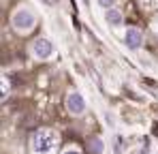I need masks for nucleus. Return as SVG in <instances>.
<instances>
[{"mask_svg": "<svg viewBox=\"0 0 158 154\" xmlns=\"http://www.w3.org/2000/svg\"><path fill=\"white\" fill-rule=\"evenodd\" d=\"M141 154H148V146H145V148H143V152H141Z\"/></svg>", "mask_w": 158, "mask_h": 154, "instance_id": "nucleus-13", "label": "nucleus"}, {"mask_svg": "<svg viewBox=\"0 0 158 154\" xmlns=\"http://www.w3.org/2000/svg\"><path fill=\"white\" fill-rule=\"evenodd\" d=\"M45 2H53V0H45Z\"/></svg>", "mask_w": 158, "mask_h": 154, "instance_id": "nucleus-14", "label": "nucleus"}, {"mask_svg": "<svg viewBox=\"0 0 158 154\" xmlns=\"http://www.w3.org/2000/svg\"><path fill=\"white\" fill-rule=\"evenodd\" d=\"M56 141H58V137H56L53 130L41 128L32 135V150L36 154H49L56 148Z\"/></svg>", "mask_w": 158, "mask_h": 154, "instance_id": "nucleus-1", "label": "nucleus"}, {"mask_svg": "<svg viewBox=\"0 0 158 154\" xmlns=\"http://www.w3.org/2000/svg\"><path fill=\"white\" fill-rule=\"evenodd\" d=\"M6 94H9V83H6V79H4V86H2V99H6Z\"/></svg>", "mask_w": 158, "mask_h": 154, "instance_id": "nucleus-10", "label": "nucleus"}, {"mask_svg": "<svg viewBox=\"0 0 158 154\" xmlns=\"http://www.w3.org/2000/svg\"><path fill=\"white\" fill-rule=\"evenodd\" d=\"M92 150H94L96 154H98L101 150H103V148H101V141H98V139H94V141H92Z\"/></svg>", "mask_w": 158, "mask_h": 154, "instance_id": "nucleus-8", "label": "nucleus"}, {"mask_svg": "<svg viewBox=\"0 0 158 154\" xmlns=\"http://www.w3.org/2000/svg\"><path fill=\"white\" fill-rule=\"evenodd\" d=\"M34 15L28 11V9H19L15 15H13V26L15 28H19V30H28V28H32L34 26Z\"/></svg>", "mask_w": 158, "mask_h": 154, "instance_id": "nucleus-2", "label": "nucleus"}, {"mask_svg": "<svg viewBox=\"0 0 158 154\" xmlns=\"http://www.w3.org/2000/svg\"><path fill=\"white\" fill-rule=\"evenodd\" d=\"M107 22L111 26H120L122 24V13L115 11V9H109V11H107Z\"/></svg>", "mask_w": 158, "mask_h": 154, "instance_id": "nucleus-6", "label": "nucleus"}, {"mask_svg": "<svg viewBox=\"0 0 158 154\" xmlns=\"http://www.w3.org/2000/svg\"><path fill=\"white\" fill-rule=\"evenodd\" d=\"M152 135H154V137H158V120H154V122H152Z\"/></svg>", "mask_w": 158, "mask_h": 154, "instance_id": "nucleus-9", "label": "nucleus"}, {"mask_svg": "<svg viewBox=\"0 0 158 154\" xmlns=\"http://www.w3.org/2000/svg\"><path fill=\"white\" fill-rule=\"evenodd\" d=\"M113 150H115V154L122 152V137H115V148Z\"/></svg>", "mask_w": 158, "mask_h": 154, "instance_id": "nucleus-7", "label": "nucleus"}, {"mask_svg": "<svg viewBox=\"0 0 158 154\" xmlns=\"http://www.w3.org/2000/svg\"><path fill=\"white\" fill-rule=\"evenodd\" d=\"M126 45L131 47V49H139L141 47V43H143V34L137 30V28H131L128 32H126Z\"/></svg>", "mask_w": 158, "mask_h": 154, "instance_id": "nucleus-5", "label": "nucleus"}, {"mask_svg": "<svg viewBox=\"0 0 158 154\" xmlns=\"http://www.w3.org/2000/svg\"><path fill=\"white\" fill-rule=\"evenodd\" d=\"M83 2H85V4H88V0H83Z\"/></svg>", "mask_w": 158, "mask_h": 154, "instance_id": "nucleus-15", "label": "nucleus"}, {"mask_svg": "<svg viewBox=\"0 0 158 154\" xmlns=\"http://www.w3.org/2000/svg\"><path fill=\"white\" fill-rule=\"evenodd\" d=\"M32 51H34L36 58H49L53 53V43L47 39H36L34 45H32Z\"/></svg>", "mask_w": 158, "mask_h": 154, "instance_id": "nucleus-3", "label": "nucleus"}, {"mask_svg": "<svg viewBox=\"0 0 158 154\" xmlns=\"http://www.w3.org/2000/svg\"><path fill=\"white\" fill-rule=\"evenodd\" d=\"M66 107H69V111L71 113H83V109H85V101H83V96L79 94V92H71L69 94V99H66Z\"/></svg>", "mask_w": 158, "mask_h": 154, "instance_id": "nucleus-4", "label": "nucleus"}, {"mask_svg": "<svg viewBox=\"0 0 158 154\" xmlns=\"http://www.w3.org/2000/svg\"><path fill=\"white\" fill-rule=\"evenodd\" d=\"M64 154H81V152H79V150H66Z\"/></svg>", "mask_w": 158, "mask_h": 154, "instance_id": "nucleus-12", "label": "nucleus"}, {"mask_svg": "<svg viewBox=\"0 0 158 154\" xmlns=\"http://www.w3.org/2000/svg\"><path fill=\"white\" fill-rule=\"evenodd\" d=\"M113 2H115V0H98V4H101V6H111Z\"/></svg>", "mask_w": 158, "mask_h": 154, "instance_id": "nucleus-11", "label": "nucleus"}]
</instances>
